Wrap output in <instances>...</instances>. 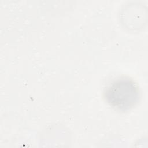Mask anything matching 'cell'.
<instances>
[{
  "mask_svg": "<svg viewBox=\"0 0 148 148\" xmlns=\"http://www.w3.org/2000/svg\"><path fill=\"white\" fill-rule=\"evenodd\" d=\"M107 102L115 109L126 111L138 103L140 92L136 83L132 79L121 77L108 85L104 91Z\"/></svg>",
  "mask_w": 148,
  "mask_h": 148,
  "instance_id": "obj_1",
  "label": "cell"
}]
</instances>
